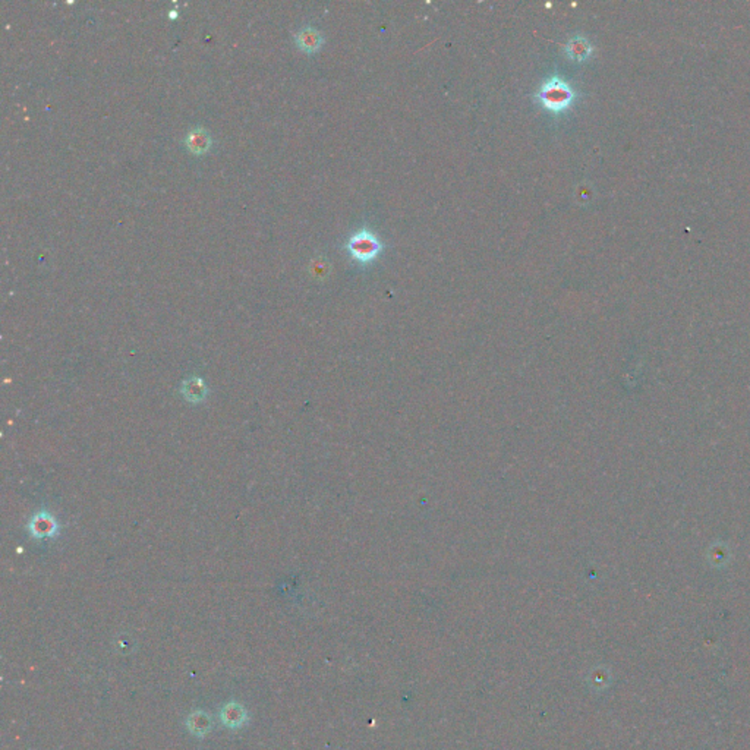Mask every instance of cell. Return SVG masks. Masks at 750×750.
<instances>
[{"instance_id":"obj_2","label":"cell","mask_w":750,"mask_h":750,"mask_svg":"<svg viewBox=\"0 0 750 750\" xmlns=\"http://www.w3.org/2000/svg\"><path fill=\"white\" fill-rule=\"evenodd\" d=\"M350 257L360 264H369L379 257L383 251V244L369 230H360L353 233L346 244Z\"/></svg>"},{"instance_id":"obj_5","label":"cell","mask_w":750,"mask_h":750,"mask_svg":"<svg viewBox=\"0 0 750 750\" xmlns=\"http://www.w3.org/2000/svg\"><path fill=\"white\" fill-rule=\"evenodd\" d=\"M28 529H29L31 535L34 538H37V539L50 538V537L56 535L58 523L52 518V515L46 513V511H40V513H37L36 516H34L31 519V522L28 523Z\"/></svg>"},{"instance_id":"obj_4","label":"cell","mask_w":750,"mask_h":750,"mask_svg":"<svg viewBox=\"0 0 750 750\" xmlns=\"http://www.w3.org/2000/svg\"><path fill=\"white\" fill-rule=\"evenodd\" d=\"M295 43L301 52L312 55V53H317L318 50L322 47L324 36L317 28L306 25V27H302L295 34Z\"/></svg>"},{"instance_id":"obj_1","label":"cell","mask_w":750,"mask_h":750,"mask_svg":"<svg viewBox=\"0 0 750 750\" xmlns=\"http://www.w3.org/2000/svg\"><path fill=\"white\" fill-rule=\"evenodd\" d=\"M535 100L545 109L554 114L566 112L576 100V91L572 85L560 77H551L541 84L535 94Z\"/></svg>"},{"instance_id":"obj_7","label":"cell","mask_w":750,"mask_h":750,"mask_svg":"<svg viewBox=\"0 0 750 750\" xmlns=\"http://www.w3.org/2000/svg\"><path fill=\"white\" fill-rule=\"evenodd\" d=\"M182 395L191 403H198L207 396V388L206 386H204L201 379H191V380L183 381Z\"/></svg>"},{"instance_id":"obj_3","label":"cell","mask_w":750,"mask_h":750,"mask_svg":"<svg viewBox=\"0 0 750 750\" xmlns=\"http://www.w3.org/2000/svg\"><path fill=\"white\" fill-rule=\"evenodd\" d=\"M213 140L211 135L207 129L204 128H194L185 135L183 145L185 148L194 156H204L207 154L209 150L211 148Z\"/></svg>"},{"instance_id":"obj_6","label":"cell","mask_w":750,"mask_h":750,"mask_svg":"<svg viewBox=\"0 0 750 750\" xmlns=\"http://www.w3.org/2000/svg\"><path fill=\"white\" fill-rule=\"evenodd\" d=\"M593 52V46L584 36H573L565 44V53L572 62H586Z\"/></svg>"}]
</instances>
